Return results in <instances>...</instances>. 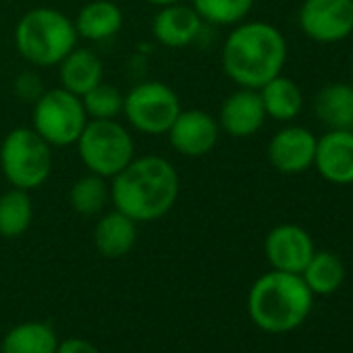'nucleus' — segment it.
Returning <instances> with one entry per match:
<instances>
[{"label": "nucleus", "mask_w": 353, "mask_h": 353, "mask_svg": "<svg viewBox=\"0 0 353 353\" xmlns=\"http://www.w3.org/2000/svg\"><path fill=\"white\" fill-rule=\"evenodd\" d=\"M75 148L88 172L108 181L135 158V139L117 119H90Z\"/></svg>", "instance_id": "obj_6"}, {"label": "nucleus", "mask_w": 353, "mask_h": 353, "mask_svg": "<svg viewBox=\"0 0 353 353\" xmlns=\"http://www.w3.org/2000/svg\"><path fill=\"white\" fill-rule=\"evenodd\" d=\"M52 145L34 127L11 129L0 143V170L7 183L17 190H40L52 174Z\"/></svg>", "instance_id": "obj_5"}, {"label": "nucleus", "mask_w": 353, "mask_h": 353, "mask_svg": "<svg viewBox=\"0 0 353 353\" xmlns=\"http://www.w3.org/2000/svg\"><path fill=\"white\" fill-rule=\"evenodd\" d=\"M204 21L192 5L176 3L160 7L152 19V36L164 48L192 46L204 30Z\"/></svg>", "instance_id": "obj_15"}, {"label": "nucleus", "mask_w": 353, "mask_h": 353, "mask_svg": "<svg viewBox=\"0 0 353 353\" xmlns=\"http://www.w3.org/2000/svg\"><path fill=\"white\" fill-rule=\"evenodd\" d=\"M287 40L279 28L266 21H241L225 38L221 65L225 75L239 88L260 90L283 73Z\"/></svg>", "instance_id": "obj_2"}, {"label": "nucleus", "mask_w": 353, "mask_h": 353, "mask_svg": "<svg viewBox=\"0 0 353 353\" xmlns=\"http://www.w3.org/2000/svg\"><path fill=\"white\" fill-rule=\"evenodd\" d=\"M316 248L310 233L299 225H276L264 239V254L272 270L301 274L312 260Z\"/></svg>", "instance_id": "obj_11"}, {"label": "nucleus", "mask_w": 353, "mask_h": 353, "mask_svg": "<svg viewBox=\"0 0 353 353\" xmlns=\"http://www.w3.org/2000/svg\"><path fill=\"white\" fill-rule=\"evenodd\" d=\"M301 279L314 295H330L345 281L343 260L332 252H314L312 260L301 272Z\"/></svg>", "instance_id": "obj_24"}, {"label": "nucleus", "mask_w": 353, "mask_h": 353, "mask_svg": "<svg viewBox=\"0 0 353 353\" xmlns=\"http://www.w3.org/2000/svg\"><path fill=\"white\" fill-rule=\"evenodd\" d=\"M137 243V223L119 210L100 214L94 227V248L102 258L117 260L127 256Z\"/></svg>", "instance_id": "obj_18"}, {"label": "nucleus", "mask_w": 353, "mask_h": 353, "mask_svg": "<svg viewBox=\"0 0 353 353\" xmlns=\"http://www.w3.org/2000/svg\"><path fill=\"white\" fill-rule=\"evenodd\" d=\"M145 3L160 9V7H168V5H176V3H185V0H145Z\"/></svg>", "instance_id": "obj_29"}, {"label": "nucleus", "mask_w": 353, "mask_h": 353, "mask_svg": "<svg viewBox=\"0 0 353 353\" xmlns=\"http://www.w3.org/2000/svg\"><path fill=\"white\" fill-rule=\"evenodd\" d=\"M15 92L21 100L26 102H36L42 94H44V88H42V79L34 73V71H23L17 79H15Z\"/></svg>", "instance_id": "obj_27"}, {"label": "nucleus", "mask_w": 353, "mask_h": 353, "mask_svg": "<svg viewBox=\"0 0 353 353\" xmlns=\"http://www.w3.org/2000/svg\"><path fill=\"white\" fill-rule=\"evenodd\" d=\"M349 75H351V83H353V57H351V63H349Z\"/></svg>", "instance_id": "obj_30"}, {"label": "nucleus", "mask_w": 353, "mask_h": 353, "mask_svg": "<svg viewBox=\"0 0 353 353\" xmlns=\"http://www.w3.org/2000/svg\"><path fill=\"white\" fill-rule=\"evenodd\" d=\"M77 42L73 19L52 7H36L15 26V48L19 57L38 69L57 67Z\"/></svg>", "instance_id": "obj_4"}, {"label": "nucleus", "mask_w": 353, "mask_h": 353, "mask_svg": "<svg viewBox=\"0 0 353 353\" xmlns=\"http://www.w3.org/2000/svg\"><path fill=\"white\" fill-rule=\"evenodd\" d=\"M32 192L11 188L0 194V237L17 239L28 233L34 223Z\"/></svg>", "instance_id": "obj_23"}, {"label": "nucleus", "mask_w": 353, "mask_h": 353, "mask_svg": "<svg viewBox=\"0 0 353 353\" xmlns=\"http://www.w3.org/2000/svg\"><path fill=\"white\" fill-rule=\"evenodd\" d=\"M314 293L301 274L270 270L250 289L248 312L254 324L270 334H285L299 328L310 316Z\"/></svg>", "instance_id": "obj_3"}, {"label": "nucleus", "mask_w": 353, "mask_h": 353, "mask_svg": "<svg viewBox=\"0 0 353 353\" xmlns=\"http://www.w3.org/2000/svg\"><path fill=\"white\" fill-rule=\"evenodd\" d=\"M123 9L117 0H90L73 19L77 38L85 42H108L123 30Z\"/></svg>", "instance_id": "obj_17"}, {"label": "nucleus", "mask_w": 353, "mask_h": 353, "mask_svg": "<svg viewBox=\"0 0 353 353\" xmlns=\"http://www.w3.org/2000/svg\"><path fill=\"white\" fill-rule=\"evenodd\" d=\"M297 23L312 42H343L353 34V0H303Z\"/></svg>", "instance_id": "obj_9"}, {"label": "nucleus", "mask_w": 353, "mask_h": 353, "mask_svg": "<svg viewBox=\"0 0 353 353\" xmlns=\"http://www.w3.org/2000/svg\"><path fill=\"white\" fill-rule=\"evenodd\" d=\"M181 179L164 156H135L110 179V204L131 221L154 223L164 219L179 200Z\"/></svg>", "instance_id": "obj_1"}, {"label": "nucleus", "mask_w": 353, "mask_h": 353, "mask_svg": "<svg viewBox=\"0 0 353 353\" xmlns=\"http://www.w3.org/2000/svg\"><path fill=\"white\" fill-rule=\"evenodd\" d=\"M258 92L268 119H274L279 123H291L303 110L301 88L293 79L285 77L283 73L270 79L268 83H264Z\"/></svg>", "instance_id": "obj_20"}, {"label": "nucleus", "mask_w": 353, "mask_h": 353, "mask_svg": "<svg viewBox=\"0 0 353 353\" xmlns=\"http://www.w3.org/2000/svg\"><path fill=\"white\" fill-rule=\"evenodd\" d=\"M181 110V100L176 92L158 79L133 85L125 94L123 102V117L129 127L143 135H166Z\"/></svg>", "instance_id": "obj_7"}, {"label": "nucleus", "mask_w": 353, "mask_h": 353, "mask_svg": "<svg viewBox=\"0 0 353 353\" xmlns=\"http://www.w3.org/2000/svg\"><path fill=\"white\" fill-rule=\"evenodd\" d=\"M204 23L219 28H233L248 19L254 0H192Z\"/></svg>", "instance_id": "obj_25"}, {"label": "nucleus", "mask_w": 353, "mask_h": 353, "mask_svg": "<svg viewBox=\"0 0 353 353\" xmlns=\"http://www.w3.org/2000/svg\"><path fill=\"white\" fill-rule=\"evenodd\" d=\"M59 336L46 322H21L13 326L3 343H0V353H57Z\"/></svg>", "instance_id": "obj_21"}, {"label": "nucleus", "mask_w": 353, "mask_h": 353, "mask_svg": "<svg viewBox=\"0 0 353 353\" xmlns=\"http://www.w3.org/2000/svg\"><path fill=\"white\" fill-rule=\"evenodd\" d=\"M314 166L332 185L353 183V129L326 131L316 143Z\"/></svg>", "instance_id": "obj_14"}, {"label": "nucleus", "mask_w": 353, "mask_h": 353, "mask_svg": "<svg viewBox=\"0 0 353 353\" xmlns=\"http://www.w3.org/2000/svg\"><path fill=\"white\" fill-rule=\"evenodd\" d=\"M69 204L79 216H100L110 204V181L94 172L77 176L69 188Z\"/></svg>", "instance_id": "obj_22"}, {"label": "nucleus", "mask_w": 353, "mask_h": 353, "mask_svg": "<svg viewBox=\"0 0 353 353\" xmlns=\"http://www.w3.org/2000/svg\"><path fill=\"white\" fill-rule=\"evenodd\" d=\"M221 127L216 117L202 108L181 110L174 119L170 129L166 131L168 141L176 154L185 158H202L208 156L221 139Z\"/></svg>", "instance_id": "obj_10"}, {"label": "nucleus", "mask_w": 353, "mask_h": 353, "mask_svg": "<svg viewBox=\"0 0 353 353\" xmlns=\"http://www.w3.org/2000/svg\"><path fill=\"white\" fill-rule=\"evenodd\" d=\"M266 119L268 117L260 92L250 88H237L235 92H231L223 100L216 117L221 131L235 139H245L256 135L264 127Z\"/></svg>", "instance_id": "obj_13"}, {"label": "nucleus", "mask_w": 353, "mask_h": 353, "mask_svg": "<svg viewBox=\"0 0 353 353\" xmlns=\"http://www.w3.org/2000/svg\"><path fill=\"white\" fill-rule=\"evenodd\" d=\"M57 67L61 88L79 98L104 81V63L92 48L75 46Z\"/></svg>", "instance_id": "obj_16"}, {"label": "nucleus", "mask_w": 353, "mask_h": 353, "mask_svg": "<svg viewBox=\"0 0 353 353\" xmlns=\"http://www.w3.org/2000/svg\"><path fill=\"white\" fill-rule=\"evenodd\" d=\"M318 139L301 125H287L279 129L268 141V160L272 168L283 174H301L314 166Z\"/></svg>", "instance_id": "obj_12"}, {"label": "nucleus", "mask_w": 353, "mask_h": 353, "mask_svg": "<svg viewBox=\"0 0 353 353\" xmlns=\"http://www.w3.org/2000/svg\"><path fill=\"white\" fill-rule=\"evenodd\" d=\"M57 353H102L94 343L81 339V336H71L65 341H59Z\"/></svg>", "instance_id": "obj_28"}, {"label": "nucleus", "mask_w": 353, "mask_h": 353, "mask_svg": "<svg viewBox=\"0 0 353 353\" xmlns=\"http://www.w3.org/2000/svg\"><path fill=\"white\" fill-rule=\"evenodd\" d=\"M88 119H117L123 114L125 94L112 83H98L85 96H81Z\"/></svg>", "instance_id": "obj_26"}, {"label": "nucleus", "mask_w": 353, "mask_h": 353, "mask_svg": "<svg viewBox=\"0 0 353 353\" xmlns=\"http://www.w3.org/2000/svg\"><path fill=\"white\" fill-rule=\"evenodd\" d=\"M88 121L81 98L61 85L44 90V94L34 102L32 127L52 148L75 145Z\"/></svg>", "instance_id": "obj_8"}, {"label": "nucleus", "mask_w": 353, "mask_h": 353, "mask_svg": "<svg viewBox=\"0 0 353 353\" xmlns=\"http://www.w3.org/2000/svg\"><path fill=\"white\" fill-rule=\"evenodd\" d=\"M314 114L328 129H353V83L332 81L314 96Z\"/></svg>", "instance_id": "obj_19"}]
</instances>
